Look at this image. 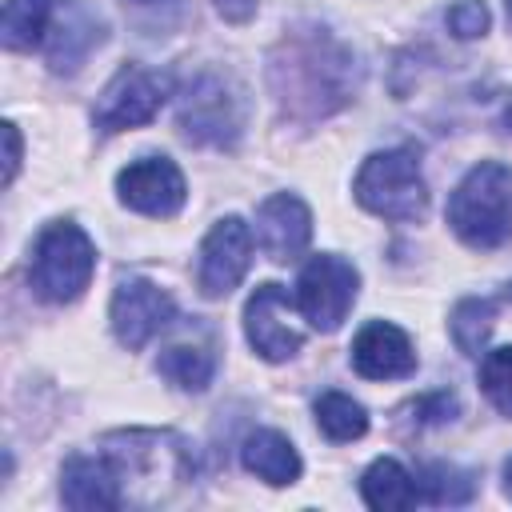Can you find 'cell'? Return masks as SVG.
Wrapping results in <instances>:
<instances>
[{"label":"cell","mask_w":512,"mask_h":512,"mask_svg":"<svg viewBox=\"0 0 512 512\" xmlns=\"http://www.w3.org/2000/svg\"><path fill=\"white\" fill-rule=\"evenodd\" d=\"M360 496H364V504L376 508V512H400V508L420 504L416 476H412L400 460H392V456H380V460H372V464L364 468V476H360Z\"/></svg>","instance_id":"obj_18"},{"label":"cell","mask_w":512,"mask_h":512,"mask_svg":"<svg viewBox=\"0 0 512 512\" xmlns=\"http://www.w3.org/2000/svg\"><path fill=\"white\" fill-rule=\"evenodd\" d=\"M132 4H160V0H132Z\"/></svg>","instance_id":"obj_31"},{"label":"cell","mask_w":512,"mask_h":512,"mask_svg":"<svg viewBox=\"0 0 512 512\" xmlns=\"http://www.w3.org/2000/svg\"><path fill=\"white\" fill-rule=\"evenodd\" d=\"M480 388H484V396L492 400L496 412L512 416V344L484 352V360H480Z\"/></svg>","instance_id":"obj_24"},{"label":"cell","mask_w":512,"mask_h":512,"mask_svg":"<svg viewBox=\"0 0 512 512\" xmlns=\"http://www.w3.org/2000/svg\"><path fill=\"white\" fill-rule=\"evenodd\" d=\"M156 372L168 384H176L180 392H204L212 384V376H216V360L200 344H168L160 352V360H156Z\"/></svg>","instance_id":"obj_20"},{"label":"cell","mask_w":512,"mask_h":512,"mask_svg":"<svg viewBox=\"0 0 512 512\" xmlns=\"http://www.w3.org/2000/svg\"><path fill=\"white\" fill-rule=\"evenodd\" d=\"M508 4H512V0H508Z\"/></svg>","instance_id":"obj_33"},{"label":"cell","mask_w":512,"mask_h":512,"mask_svg":"<svg viewBox=\"0 0 512 512\" xmlns=\"http://www.w3.org/2000/svg\"><path fill=\"white\" fill-rule=\"evenodd\" d=\"M352 368L364 380H404L416 372V348L392 320H368L352 340Z\"/></svg>","instance_id":"obj_13"},{"label":"cell","mask_w":512,"mask_h":512,"mask_svg":"<svg viewBox=\"0 0 512 512\" xmlns=\"http://www.w3.org/2000/svg\"><path fill=\"white\" fill-rule=\"evenodd\" d=\"M352 196L364 212L396 220V224L420 220L428 212V184H424L420 164L408 148L372 152L352 180Z\"/></svg>","instance_id":"obj_5"},{"label":"cell","mask_w":512,"mask_h":512,"mask_svg":"<svg viewBox=\"0 0 512 512\" xmlns=\"http://www.w3.org/2000/svg\"><path fill=\"white\" fill-rule=\"evenodd\" d=\"M504 492H508V500H512V460L504 464Z\"/></svg>","instance_id":"obj_29"},{"label":"cell","mask_w":512,"mask_h":512,"mask_svg":"<svg viewBox=\"0 0 512 512\" xmlns=\"http://www.w3.org/2000/svg\"><path fill=\"white\" fill-rule=\"evenodd\" d=\"M116 192H120L124 208H132L140 216H156V220L176 216L184 208V200H188L184 172L168 156H140L128 168H120Z\"/></svg>","instance_id":"obj_12"},{"label":"cell","mask_w":512,"mask_h":512,"mask_svg":"<svg viewBox=\"0 0 512 512\" xmlns=\"http://www.w3.org/2000/svg\"><path fill=\"white\" fill-rule=\"evenodd\" d=\"M256 240L268 260H296L312 240V212L296 192H272L256 208Z\"/></svg>","instance_id":"obj_14"},{"label":"cell","mask_w":512,"mask_h":512,"mask_svg":"<svg viewBox=\"0 0 512 512\" xmlns=\"http://www.w3.org/2000/svg\"><path fill=\"white\" fill-rule=\"evenodd\" d=\"M176 124L188 144L232 148L244 128V100L240 88L220 72H200L184 84L176 100Z\"/></svg>","instance_id":"obj_6"},{"label":"cell","mask_w":512,"mask_h":512,"mask_svg":"<svg viewBox=\"0 0 512 512\" xmlns=\"http://www.w3.org/2000/svg\"><path fill=\"white\" fill-rule=\"evenodd\" d=\"M504 124L512 128V100H508V108H504Z\"/></svg>","instance_id":"obj_30"},{"label":"cell","mask_w":512,"mask_h":512,"mask_svg":"<svg viewBox=\"0 0 512 512\" xmlns=\"http://www.w3.org/2000/svg\"><path fill=\"white\" fill-rule=\"evenodd\" d=\"M168 96H172V80L164 72H152L144 64H124L108 80V88L100 92L92 120H96L100 132L140 128V124H148L164 108Z\"/></svg>","instance_id":"obj_8"},{"label":"cell","mask_w":512,"mask_h":512,"mask_svg":"<svg viewBox=\"0 0 512 512\" xmlns=\"http://www.w3.org/2000/svg\"><path fill=\"white\" fill-rule=\"evenodd\" d=\"M356 292H360V272L352 260H344L336 252L312 256L296 280V304L316 332H336L344 324V316L352 312Z\"/></svg>","instance_id":"obj_7"},{"label":"cell","mask_w":512,"mask_h":512,"mask_svg":"<svg viewBox=\"0 0 512 512\" xmlns=\"http://www.w3.org/2000/svg\"><path fill=\"white\" fill-rule=\"evenodd\" d=\"M448 228L468 248H500L512 240V168L480 160L448 196Z\"/></svg>","instance_id":"obj_3"},{"label":"cell","mask_w":512,"mask_h":512,"mask_svg":"<svg viewBox=\"0 0 512 512\" xmlns=\"http://www.w3.org/2000/svg\"><path fill=\"white\" fill-rule=\"evenodd\" d=\"M268 76L284 112L328 116L352 96V52L324 28H296L272 52Z\"/></svg>","instance_id":"obj_1"},{"label":"cell","mask_w":512,"mask_h":512,"mask_svg":"<svg viewBox=\"0 0 512 512\" xmlns=\"http://www.w3.org/2000/svg\"><path fill=\"white\" fill-rule=\"evenodd\" d=\"M240 464H244L256 480H264V484H272V488L296 484V480H300V468H304L296 444H292L284 432H276V428H256V432H248L244 444H240Z\"/></svg>","instance_id":"obj_16"},{"label":"cell","mask_w":512,"mask_h":512,"mask_svg":"<svg viewBox=\"0 0 512 512\" xmlns=\"http://www.w3.org/2000/svg\"><path fill=\"white\" fill-rule=\"evenodd\" d=\"M96 272V244L76 220H52L36 236L28 280L32 292L48 304H72L84 296Z\"/></svg>","instance_id":"obj_4"},{"label":"cell","mask_w":512,"mask_h":512,"mask_svg":"<svg viewBox=\"0 0 512 512\" xmlns=\"http://www.w3.org/2000/svg\"><path fill=\"white\" fill-rule=\"evenodd\" d=\"M316 424L328 440L348 444V440H360L368 432V408L360 400H352L348 392H324L316 400Z\"/></svg>","instance_id":"obj_22"},{"label":"cell","mask_w":512,"mask_h":512,"mask_svg":"<svg viewBox=\"0 0 512 512\" xmlns=\"http://www.w3.org/2000/svg\"><path fill=\"white\" fill-rule=\"evenodd\" d=\"M252 264V228L240 216H224L208 228L200 240V260H196V288L208 300L228 296Z\"/></svg>","instance_id":"obj_10"},{"label":"cell","mask_w":512,"mask_h":512,"mask_svg":"<svg viewBox=\"0 0 512 512\" xmlns=\"http://www.w3.org/2000/svg\"><path fill=\"white\" fill-rule=\"evenodd\" d=\"M412 412H420V416H412L416 424H440V420H452L460 412V400L452 392H432V396H420L412 404Z\"/></svg>","instance_id":"obj_26"},{"label":"cell","mask_w":512,"mask_h":512,"mask_svg":"<svg viewBox=\"0 0 512 512\" xmlns=\"http://www.w3.org/2000/svg\"><path fill=\"white\" fill-rule=\"evenodd\" d=\"M416 488H420V500H428V504H464V500H472L476 480H472V472L436 460V464L420 468Z\"/></svg>","instance_id":"obj_23"},{"label":"cell","mask_w":512,"mask_h":512,"mask_svg":"<svg viewBox=\"0 0 512 512\" xmlns=\"http://www.w3.org/2000/svg\"><path fill=\"white\" fill-rule=\"evenodd\" d=\"M52 28V0H4L0 44L8 52H32Z\"/></svg>","instance_id":"obj_19"},{"label":"cell","mask_w":512,"mask_h":512,"mask_svg":"<svg viewBox=\"0 0 512 512\" xmlns=\"http://www.w3.org/2000/svg\"><path fill=\"white\" fill-rule=\"evenodd\" d=\"M108 320H112L116 340L136 352V348H144L156 332H164L176 320V304H172V296L160 284H152L144 276H128L112 292Z\"/></svg>","instance_id":"obj_11"},{"label":"cell","mask_w":512,"mask_h":512,"mask_svg":"<svg viewBox=\"0 0 512 512\" xmlns=\"http://www.w3.org/2000/svg\"><path fill=\"white\" fill-rule=\"evenodd\" d=\"M100 444V452L120 476L124 504H164L196 476V452L172 428H120L108 432Z\"/></svg>","instance_id":"obj_2"},{"label":"cell","mask_w":512,"mask_h":512,"mask_svg":"<svg viewBox=\"0 0 512 512\" xmlns=\"http://www.w3.org/2000/svg\"><path fill=\"white\" fill-rule=\"evenodd\" d=\"M104 40V24L80 4L72 0L60 20H56V32H52V48H48V64L52 72H76L84 64V56Z\"/></svg>","instance_id":"obj_17"},{"label":"cell","mask_w":512,"mask_h":512,"mask_svg":"<svg viewBox=\"0 0 512 512\" xmlns=\"http://www.w3.org/2000/svg\"><path fill=\"white\" fill-rule=\"evenodd\" d=\"M492 324H496V300H488V296H464L452 308L448 332H452V344L464 356H480L484 344H488V336H492Z\"/></svg>","instance_id":"obj_21"},{"label":"cell","mask_w":512,"mask_h":512,"mask_svg":"<svg viewBox=\"0 0 512 512\" xmlns=\"http://www.w3.org/2000/svg\"><path fill=\"white\" fill-rule=\"evenodd\" d=\"M444 20H448V32H452L456 40H476V36H484L488 24H492L484 0H456Z\"/></svg>","instance_id":"obj_25"},{"label":"cell","mask_w":512,"mask_h":512,"mask_svg":"<svg viewBox=\"0 0 512 512\" xmlns=\"http://www.w3.org/2000/svg\"><path fill=\"white\" fill-rule=\"evenodd\" d=\"M60 500L72 512H112L124 504V488L104 452L96 456L76 452L60 468Z\"/></svg>","instance_id":"obj_15"},{"label":"cell","mask_w":512,"mask_h":512,"mask_svg":"<svg viewBox=\"0 0 512 512\" xmlns=\"http://www.w3.org/2000/svg\"><path fill=\"white\" fill-rule=\"evenodd\" d=\"M508 300H512V284H508Z\"/></svg>","instance_id":"obj_32"},{"label":"cell","mask_w":512,"mask_h":512,"mask_svg":"<svg viewBox=\"0 0 512 512\" xmlns=\"http://www.w3.org/2000/svg\"><path fill=\"white\" fill-rule=\"evenodd\" d=\"M212 8L228 20V24H248L260 8V0H212Z\"/></svg>","instance_id":"obj_27"},{"label":"cell","mask_w":512,"mask_h":512,"mask_svg":"<svg viewBox=\"0 0 512 512\" xmlns=\"http://www.w3.org/2000/svg\"><path fill=\"white\" fill-rule=\"evenodd\" d=\"M292 296L284 284H256V292L244 304V336L252 344V352L268 364L292 360L304 348V328L292 316Z\"/></svg>","instance_id":"obj_9"},{"label":"cell","mask_w":512,"mask_h":512,"mask_svg":"<svg viewBox=\"0 0 512 512\" xmlns=\"http://www.w3.org/2000/svg\"><path fill=\"white\" fill-rule=\"evenodd\" d=\"M0 128H4V144H8V152H4V184H12L16 168H20V132H16L12 120H4Z\"/></svg>","instance_id":"obj_28"}]
</instances>
